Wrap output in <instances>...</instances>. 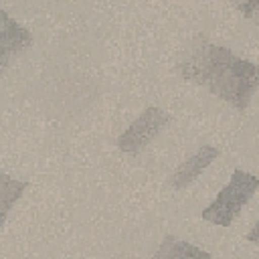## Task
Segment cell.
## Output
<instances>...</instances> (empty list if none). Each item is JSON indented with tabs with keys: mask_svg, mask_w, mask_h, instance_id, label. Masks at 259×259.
Masks as SVG:
<instances>
[{
	"mask_svg": "<svg viewBox=\"0 0 259 259\" xmlns=\"http://www.w3.org/2000/svg\"><path fill=\"white\" fill-rule=\"evenodd\" d=\"M184 81L204 87L237 111H245L259 87V69L253 61L237 57L231 49L196 34L176 65Z\"/></svg>",
	"mask_w": 259,
	"mask_h": 259,
	"instance_id": "cell-1",
	"label": "cell"
},
{
	"mask_svg": "<svg viewBox=\"0 0 259 259\" xmlns=\"http://www.w3.org/2000/svg\"><path fill=\"white\" fill-rule=\"evenodd\" d=\"M259 188V178L255 174H249L241 168L233 170L231 180L227 186L221 188L217 198L202 208L200 217L217 227H231V223L239 217L243 206L251 200L255 190Z\"/></svg>",
	"mask_w": 259,
	"mask_h": 259,
	"instance_id": "cell-2",
	"label": "cell"
},
{
	"mask_svg": "<svg viewBox=\"0 0 259 259\" xmlns=\"http://www.w3.org/2000/svg\"><path fill=\"white\" fill-rule=\"evenodd\" d=\"M168 123H170V113L168 111H164L162 107H156V105H148L127 125V130L121 132V136L117 138V148L123 154L136 156L146 146H150L152 140H156L166 130Z\"/></svg>",
	"mask_w": 259,
	"mask_h": 259,
	"instance_id": "cell-3",
	"label": "cell"
},
{
	"mask_svg": "<svg viewBox=\"0 0 259 259\" xmlns=\"http://www.w3.org/2000/svg\"><path fill=\"white\" fill-rule=\"evenodd\" d=\"M32 47V32L0 8V77L8 71L14 57Z\"/></svg>",
	"mask_w": 259,
	"mask_h": 259,
	"instance_id": "cell-4",
	"label": "cell"
},
{
	"mask_svg": "<svg viewBox=\"0 0 259 259\" xmlns=\"http://www.w3.org/2000/svg\"><path fill=\"white\" fill-rule=\"evenodd\" d=\"M219 148H214V146H208V144H204V146H200L194 154H190L170 176H168V186L172 188V190H184V188H188L217 158H219Z\"/></svg>",
	"mask_w": 259,
	"mask_h": 259,
	"instance_id": "cell-5",
	"label": "cell"
},
{
	"mask_svg": "<svg viewBox=\"0 0 259 259\" xmlns=\"http://www.w3.org/2000/svg\"><path fill=\"white\" fill-rule=\"evenodd\" d=\"M152 259H212V255L194 243L178 239L174 235H166L158 245Z\"/></svg>",
	"mask_w": 259,
	"mask_h": 259,
	"instance_id": "cell-6",
	"label": "cell"
},
{
	"mask_svg": "<svg viewBox=\"0 0 259 259\" xmlns=\"http://www.w3.org/2000/svg\"><path fill=\"white\" fill-rule=\"evenodd\" d=\"M28 188L26 180H18L12 178L10 174L0 170V231L4 229L6 217L12 210V206L16 204V200L24 194V190Z\"/></svg>",
	"mask_w": 259,
	"mask_h": 259,
	"instance_id": "cell-7",
	"label": "cell"
},
{
	"mask_svg": "<svg viewBox=\"0 0 259 259\" xmlns=\"http://www.w3.org/2000/svg\"><path fill=\"white\" fill-rule=\"evenodd\" d=\"M259 6V2H251V4H237L239 10H243L247 14V18H253V10Z\"/></svg>",
	"mask_w": 259,
	"mask_h": 259,
	"instance_id": "cell-8",
	"label": "cell"
}]
</instances>
